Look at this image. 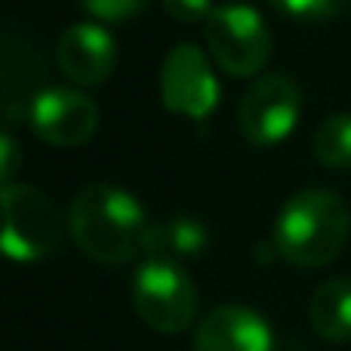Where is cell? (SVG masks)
Segmentation results:
<instances>
[{
  "mask_svg": "<svg viewBox=\"0 0 351 351\" xmlns=\"http://www.w3.org/2000/svg\"><path fill=\"white\" fill-rule=\"evenodd\" d=\"M351 231L348 204L330 188L296 191L274 219L271 243L290 265L321 268L342 253Z\"/></svg>",
  "mask_w": 351,
  "mask_h": 351,
  "instance_id": "2",
  "label": "cell"
},
{
  "mask_svg": "<svg viewBox=\"0 0 351 351\" xmlns=\"http://www.w3.org/2000/svg\"><path fill=\"white\" fill-rule=\"evenodd\" d=\"M19 167H22V145L16 142V136L0 130V188L12 185Z\"/></svg>",
  "mask_w": 351,
  "mask_h": 351,
  "instance_id": "16",
  "label": "cell"
},
{
  "mask_svg": "<svg viewBox=\"0 0 351 351\" xmlns=\"http://www.w3.org/2000/svg\"><path fill=\"white\" fill-rule=\"evenodd\" d=\"M194 351H274L271 324L247 305H219L194 330Z\"/></svg>",
  "mask_w": 351,
  "mask_h": 351,
  "instance_id": "10",
  "label": "cell"
},
{
  "mask_svg": "<svg viewBox=\"0 0 351 351\" xmlns=\"http://www.w3.org/2000/svg\"><path fill=\"white\" fill-rule=\"evenodd\" d=\"M274 10L287 12L293 19H305V22H321V19H333L346 10L348 0H268Z\"/></svg>",
  "mask_w": 351,
  "mask_h": 351,
  "instance_id": "14",
  "label": "cell"
},
{
  "mask_svg": "<svg viewBox=\"0 0 351 351\" xmlns=\"http://www.w3.org/2000/svg\"><path fill=\"white\" fill-rule=\"evenodd\" d=\"M31 130L56 148H77L99 130V105L80 86H47L31 105Z\"/></svg>",
  "mask_w": 351,
  "mask_h": 351,
  "instance_id": "8",
  "label": "cell"
},
{
  "mask_svg": "<svg viewBox=\"0 0 351 351\" xmlns=\"http://www.w3.org/2000/svg\"><path fill=\"white\" fill-rule=\"evenodd\" d=\"M206 247V228L194 216H173L164 222H152L145 237V259L179 262L197 256Z\"/></svg>",
  "mask_w": 351,
  "mask_h": 351,
  "instance_id": "11",
  "label": "cell"
},
{
  "mask_svg": "<svg viewBox=\"0 0 351 351\" xmlns=\"http://www.w3.org/2000/svg\"><path fill=\"white\" fill-rule=\"evenodd\" d=\"M315 158L330 170H348L351 167V114L339 111L330 114L321 127L315 130Z\"/></svg>",
  "mask_w": 351,
  "mask_h": 351,
  "instance_id": "13",
  "label": "cell"
},
{
  "mask_svg": "<svg viewBox=\"0 0 351 351\" xmlns=\"http://www.w3.org/2000/svg\"><path fill=\"white\" fill-rule=\"evenodd\" d=\"M160 99L173 114L204 121L219 105V80L206 53L194 43H176L160 65Z\"/></svg>",
  "mask_w": 351,
  "mask_h": 351,
  "instance_id": "7",
  "label": "cell"
},
{
  "mask_svg": "<svg viewBox=\"0 0 351 351\" xmlns=\"http://www.w3.org/2000/svg\"><path fill=\"white\" fill-rule=\"evenodd\" d=\"M302 111V93L287 74H262L243 93L237 108V127L256 148L280 145L296 130Z\"/></svg>",
  "mask_w": 351,
  "mask_h": 351,
  "instance_id": "6",
  "label": "cell"
},
{
  "mask_svg": "<svg viewBox=\"0 0 351 351\" xmlns=\"http://www.w3.org/2000/svg\"><path fill=\"white\" fill-rule=\"evenodd\" d=\"M308 321L315 333L327 342L351 339V280L333 278L315 290L308 302Z\"/></svg>",
  "mask_w": 351,
  "mask_h": 351,
  "instance_id": "12",
  "label": "cell"
},
{
  "mask_svg": "<svg viewBox=\"0 0 351 351\" xmlns=\"http://www.w3.org/2000/svg\"><path fill=\"white\" fill-rule=\"evenodd\" d=\"M71 237L90 259L102 265H123L145 253L148 222L145 206L117 185H86L74 194L68 210Z\"/></svg>",
  "mask_w": 351,
  "mask_h": 351,
  "instance_id": "1",
  "label": "cell"
},
{
  "mask_svg": "<svg viewBox=\"0 0 351 351\" xmlns=\"http://www.w3.org/2000/svg\"><path fill=\"white\" fill-rule=\"evenodd\" d=\"M133 305L158 333H182L197 315V290L179 262L145 259L133 274Z\"/></svg>",
  "mask_w": 351,
  "mask_h": 351,
  "instance_id": "5",
  "label": "cell"
},
{
  "mask_svg": "<svg viewBox=\"0 0 351 351\" xmlns=\"http://www.w3.org/2000/svg\"><path fill=\"white\" fill-rule=\"evenodd\" d=\"M204 31L213 59L231 77H253L271 59V31L250 3H219Z\"/></svg>",
  "mask_w": 351,
  "mask_h": 351,
  "instance_id": "4",
  "label": "cell"
},
{
  "mask_svg": "<svg viewBox=\"0 0 351 351\" xmlns=\"http://www.w3.org/2000/svg\"><path fill=\"white\" fill-rule=\"evenodd\" d=\"M164 10L176 22H200V19H210L216 6L213 0H164Z\"/></svg>",
  "mask_w": 351,
  "mask_h": 351,
  "instance_id": "17",
  "label": "cell"
},
{
  "mask_svg": "<svg viewBox=\"0 0 351 351\" xmlns=\"http://www.w3.org/2000/svg\"><path fill=\"white\" fill-rule=\"evenodd\" d=\"M59 71L77 86H96L111 77L117 65V43L108 28L96 22H74L56 43Z\"/></svg>",
  "mask_w": 351,
  "mask_h": 351,
  "instance_id": "9",
  "label": "cell"
},
{
  "mask_svg": "<svg viewBox=\"0 0 351 351\" xmlns=\"http://www.w3.org/2000/svg\"><path fill=\"white\" fill-rule=\"evenodd\" d=\"M86 12L105 22H127V19L139 16L148 6V0H84Z\"/></svg>",
  "mask_w": 351,
  "mask_h": 351,
  "instance_id": "15",
  "label": "cell"
},
{
  "mask_svg": "<svg viewBox=\"0 0 351 351\" xmlns=\"http://www.w3.org/2000/svg\"><path fill=\"white\" fill-rule=\"evenodd\" d=\"M68 216L47 191L34 185L0 188V256L12 262H40L62 247Z\"/></svg>",
  "mask_w": 351,
  "mask_h": 351,
  "instance_id": "3",
  "label": "cell"
}]
</instances>
